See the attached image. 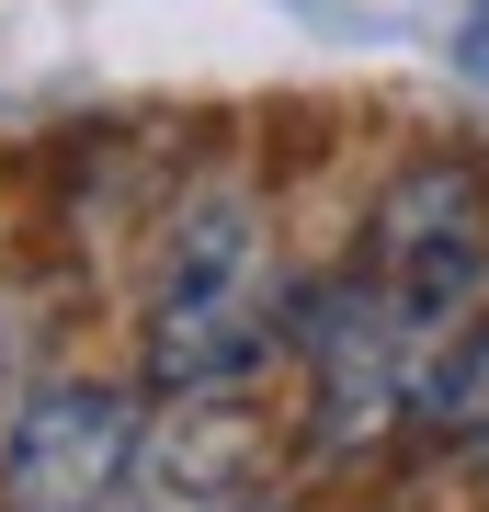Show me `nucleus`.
I'll use <instances>...</instances> for the list:
<instances>
[{"mask_svg": "<svg viewBox=\"0 0 489 512\" xmlns=\"http://www.w3.org/2000/svg\"><path fill=\"white\" fill-rule=\"evenodd\" d=\"M285 330L273 228L251 194H194L148 274V387L160 399H228Z\"/></svg>", "mask_w": 489, "mask_h": 512, "instance_id": "obj_1", "label": "nucleus"}, {"mask_svg": "<svg viewBox=\"0 0 489 512\" xmlns=\"http://www.w3.org/2000/svg\"><path fill=\"white\" fill-rule=\"evenodd\" d=\"M364 285L410 319L421 353H444L489 308V194H478V171H455V160L399 171L376 228H364Z\"/></svg>", "mask_w": 489, "mask_h": 512, "instance_id": "obj_2", "label": "nucleus"}, {"mask_svg": "<svg viewBox=\"0 0 489 512\" xmlns=\"http://www.w3.org/2000/svg\"><path fill=\"white\" fill-rule=\"evenodd\" d=\"M137 456V399L103 376H46L0 433V512H114Z\"/></svg>", "mask_w": 489, "mask_h": 512, "instance_id": "obj_3", "label": "nucleus"}, {"mask_svg": "<svg viewBox=\"0 0 489 512\" xmlns=\"http://www.w3.org/2000/svg\"><path fill=\"white\" fill-rule=\"evenodd\" d=\"M308 376H319V444L330 456H353V444H376L387 421H399L410 399H421V376H433V353L410 342V319L387 308L364 274H342L330 296H308Z\"/></svg>", "mask_w": 489, "mask_h": 512, "instance_id": "obj_4", "label": "nucleus"}, {"mask_svg": "<svg viewBox=\"0 0 489 512\" xmlns=\"http://www.w3.org/2000/svg\"><path fill=\"white\" fill-rule=\"evenodd\" d=\"M251 467H262L251 421L217 410V399H182L171 421H137L126 490H137L148 512H228V501H251Z\"/></svg>", "mask_w": 489, "mask_h": 512, "instance_id": "obj_5", "label": "nucleus"}, {"mask_svg": "<svg viewBox=\"0 0 489 512\" xmlns=\"http://www.w3.org/2000/svg\"><path fill=\"white\" fill-rule=\"evenodd\" d=\"M421 410H433L444 433L489 467V330H455V342L433 353V376H421Z\"/></svg>", "mask_w": 489, "mask_h": 512, "instance_id": "obj_6", "label": "nucleus"}, {"mask_svg": "<svg viewBox=\"0 0 489 512\" xmlns=\"http://www.w3.org/2000/svg\"><path fill=\"white\" fill-rule=\"evenodd\" d=\"M467 69L489 80V0H478V12H467Z\"/></svg>", "mask_w": 489, "mask_h": 512, "instance_id": "obj_7", "label": "nucleus"}, {"mask_svg": "<svg viewBox=\"0 0 489 512\" xmlns=\"http://www.w3.org/2000/svg\"><path fill=\"white\" fill-rule=\"evenodd\" d=\"M228 512H285V501H262V490H251V501H228Z\"/></svg>", "mask_w": 489, "mask_h": 512, "instance_id": "obj_8", "label": "nucleus"}]
</instances>
